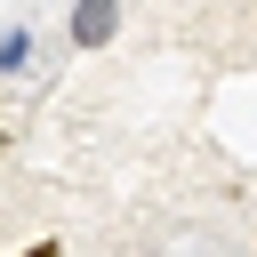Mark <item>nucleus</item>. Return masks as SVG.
Wrapping results in <instances>:
<instances>
[{"mask_svg":"<svg viewBox=\"0 0 257 257\" xmlns=\"http://www.w3.org/2000/svg\"><path fill=\"white\" fill-rule=\"evenodd\" d=\"M104 32H112V0H88L80 8V40H104Z\"/></svg>","mask_w":257,"mask_h":257,"instance_id":"1","label":"nucleus"},{"mask_svg":"<svg viewBox=\"0 0 257 257\" xmlns=\"http://www.w3.org/2000/svg\"><path fill=\"white\" fill-rule=\"evenodd\" d=\"M24 257H64V249H56V241H32V249H24Z\"/></svg>","mask_w":257,"mask_h":257,"instance_id":"2","label":"nucleus"},{"mask_svg":"<svg viewBox=\"0 0 257 257\" xmlns=\"http://www.w3.org/2000/svg\"><path fill=\"white\" fill-rule=\"evenodd\" d=\"M0 153H8V137H0Z\"/></svg>","mask_w":257,"mask_h":257,"instance_id":"3","label":"nucleus"}]
</instances>
